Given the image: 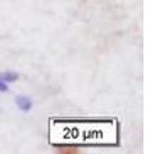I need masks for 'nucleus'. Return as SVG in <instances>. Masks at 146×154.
Instances as JSON below:
<instances>
[{
    "label": "nucleus",
    "instance_id": "nucleus-1",
    "mask_svg": "<svg viewBox=\"0 0 146 154\" xmlns=\"http://www.w3.org/2000/svg\"><path fill=\"white\" fill-rule=\"evenodd\" d=\"M16 105L18 107L19 110L22 112H30V110L33 108V103L32 100L28 98V96H24V95H18L16 98Z\"/></svg>",
    "mask_w": 146,
    "mask_h": 154
},
{
    "label": "nucleus",
    "instance_id": "nucleus-3",
    "mask_svg": "<svg viewBox=\"0 0 146 154\" xmlns=\"http://www.w3.org/2000/svg\"><path fill=\"white\" fill-rule=\"evenodd\" d=\"M8 91H9V86H8V84L0 80V93H8Z\"/></svg>",
    "mask_w": 146,
    "mask_h": 154
},
{
    "label": "nucleus",
    "instance_id": "nucleus-2",
    "mask_svg": "<svg viewBox=\"0 0 146 154\" xmlns=\"http://www.w3.org/2000/svg\"><path fill=\"white\" fill-rule=\"evenodd\" d=\"M19 79V75L17 72H12V71H7V72H3V73H0V80L4 81V82H14V81H17Z\"/></svg>",
    "mask_w": 146,
    "mask_h": 154
}]
</instances>
